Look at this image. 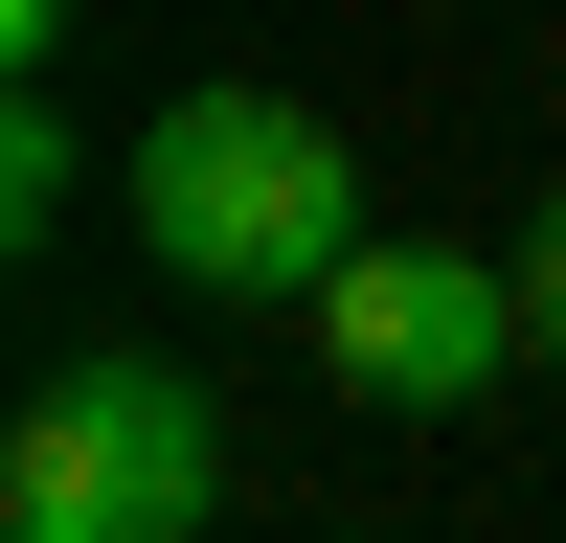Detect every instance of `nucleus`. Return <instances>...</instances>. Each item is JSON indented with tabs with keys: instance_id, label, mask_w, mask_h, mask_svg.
<instances>
[{
	"instance_id": "obj_3",
	"label": "nucleus",
	"mask_w": 566,
	"mask_h": 543,
	"mask_svg": "<svg viewBox=\"0 0 566 543\" xmlns=\"http://www.w3.org/2000/svg\"><path fill=\"white\" fill-rule=\"evenodd\" d=\"M295 317H317V385L386 407V430H431V407H476L499 362H544L522 340V249H386V226H363Z\"/></svg>"
},
{
	"instance_id": "obj_2",
	"label": "nucleus",
	"mask_w": 566,
	"mask_h": 543,
	"mask_svg": "<svg viewBox=\"0 0 566 543\" xmlns=\"http://www.w3.org/2000/svg\"><path fill=\"white\" fill-rule=\"evenodd\" d=\"M227 521V407L181 362H45L0 430V543H205Z\"/></svg>"
},
{
	"instance_id": "obj_6",
	"label": "nucleus",
	"mask_w": 566,
	"mask_h": 543,
	"mask_svg": "<svg viewBox=\"0 0 566 543\" xmlns=\"http://www.w3.org/2000/svg\"><path fill=\"white\" fill-rule=\"evenodd\" d=\"M23 68H69V0H0V91Z\"/></svg>"
},
{
	"instance_id": "obj_1",
	"label": "nucleus",
	"mask_w": 566,
	"mask_h": 543,
	"mask_svg": "<svg viewBox=\"0 0 566 543\" xmlns=\"http://www.w3.org/2000/svg\"><path fill=\"white\" fill-rule=\"evenodd\" d=\"M136 249L181 272V295H317V272L363 249V159L340 114H295V91L205 68L136 114Z\"/></svg>"
},
{
	"instance_id": "obj_5",
	"label": "nucleus",
	"mask_w": 566,
	"mask_h": 543,
	"mask_svg": "<svg viewBox=\"0 0 566 543\" xmlns=\"http://www.w3.org/2000/svg\"><path fill=\"white\" fill-rule=\"evenodd\" d=\"M522 340L566 362V181H544V204H522Z\"/></svg>"
},
{
	"instance_id": "obj_4",
	"label": "nucleus",
	"mask_w": 566,
	"mask_h": 543,
	"mask_svg": "<svg viewBox=\"0 0 566 543\" xmlns=\"http://www.w3.org/2000/svg\"><path fill=\"white\" fill-rule=\"evenodd\" d=\"M45 226H69V91H0V249H45Z\"/></svg>"
}]
</instances>
